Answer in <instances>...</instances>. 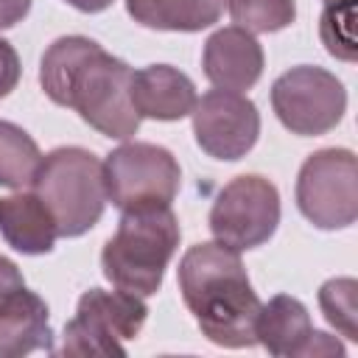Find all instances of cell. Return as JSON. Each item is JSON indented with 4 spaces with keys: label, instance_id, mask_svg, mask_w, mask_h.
Here are the masks:
<instances>
[{
    "label": "cell",
    "instance_id": "cell-1",
    "mask_svg": "<svg viewBox=\"0 0 358 358\" xmlns=\"http://www.w3.org/2000/svg\"><path fill=\"white\" fill-rule=\"evenodd\" d=\"M131 73L123 59L78 34L50 42L39 62L45 95L112 140L134 137L143 120L131 103Z\"/></svg>",
    "mask_w": 358,
    "mask_h": 358
},
{
    "label": "cell",
    "instance_id": "cell-2",
    "mask_svg": "<svg viewBox=\"0 0 358 358\" xmlns=\"http://www.w3.org/2000/svg\"><path fill=\"white\" fill-rule=\"evenodd\" d=\"M179 294L199 330L218 347H255V319L260 299L241 263V252L218 243H193L176 268Z\"/></svg>",
    "mask_w": 358,
    "mask_h": 358
},
{
    "label": "cell",
    "instance_id": "cell-3",
    "mask_svg": "<svg viewBox=\"0 0 358 358\" xmlns=\"http://www.w3.org/2000/svg\"><path fill=\"white\" fill-rule=\"evenodd\" d=\"M182 229L171 207L126 210L115 235L101 249L103 277L129 294L154 296L162 288L165 268L176 255Z\"/></svg>",
    "mask_w": 358,
    "mask_h": 358
},
{
    "label": "cell",
    "instance_id": "cell-4",
    "mask_svg": "<svg viewBox=\"0 0 358 358\" xmlns=\"http://www.w3.org/2000/svg\"><path fill=\"white\" fill-rule=\"evenodd\" d=\"M31 190L50 210L59 238H78L101 221L106 207L103 162L81 145L53 148L39 159Z\"/></svg>",
    "mask_w": 358,
    "mask_h": 358
},
{
    "label": "cell",
    "instance_id": "cell-5",
    "mask_svg": "<svg viewBox=\"0 0 358 358\" xmlns=\"http://www.w3.org/2000/svg\"><path fill=\"white\" fill-rule=\"evenodd\" d=\"M103 185L106 201H112L120 213L171 207L182 185V168L165 145L131 140L106 154Z\"/></svg>",
    "mask_w": 358,
    "mask_h": 358
},
{
    "label": "cell",
    "instance_id": "cell-6",
    "mask_svg": "<svg viewBox=\"0 0 358 358\" xmlns=\"http://www.w3.org/2000/svg\"><path fill=\"white\" fill-rule=\"evenodd\" d=\"M148 319L143 296L129 291L90 288L78 296L76 316L64 324L62 355H126V341L137 338Z\"/></svg>",
    "mask_w": 358,
    "mask_h": 358
},
{
    "label": "cell",
    "instance_id": "cell-7",
    "mask_svg": "<svg viewBox=\"0 0 358 358\" xmlns=\"http://www.w3.org/2000/svg\"><path fill=\"white\" fill-rule=\"evenodd\" d=\"M296 207L319 229H344L358 218V159L350 148L313 151L296 176Z\"/></svg>",
    "mask_w": 358,
    "mask_h": 358
},
{
    "label": "cell",
    "instance_id": "cell-8",
    "mask_svg": "<svg viewBox=\"0 0 358 358\" xmlns=\"http://www.w3.org/2000/svg\"><path fill=\"white\" fill-rule=\"evenodd\" d=\"M280 224V190L260 173L227 182L210 207V232L218 243L249 252L263 246Z\"/></svg>",
    "mask_w": 358,
    "mask_h": 358
},
{
    "label": "cell",
    "instance_id": "cell-9",
    "mask_svg": "<svg viewBox=\"0 0 358 358\" xmlns=\"http://www.w3.org/2000/svg\"><path fill=\"white\" fill-rule=\"evenodd\" d=\"M271 109L291 134L319 137L341 123L347 90L330 70L296 64L271 84Z\"/></svg>",
    "mask_w": 358,
    "mask_h": 358
},
{
    "label": "cell",
    "instance_id": "cell-10",
    "mask_svg": "<svg viewBox=\"0 0 358 358\" xmlns=\"http://www.w3.org/2000/svg\"><path fill=\"white\" fill-rule=\"evenodd\" d=\"M190 117L199 148L213 159L235 162L246 157L260 137V112L243 92L210 90L196 101Z\"/></svg>",
    "mask_w": 358,
    "mask_h": 358
},
{
    "label": "cell",
    "instance_id": "cell-11",
    "mask_svg": "<svg viewBox=\"0 0 358 358\" xmlns=\"http://www.w3.org/2000/svg\"><path fill=\"white\" fill-rule=\"evenodd\" d=\"M263 62H266L263 48L255 39V34L238 25L218 28L215 34H210L201 53V67L207 81L215 90H229V92L252 90L263 76Z\"/></svg>",
    "mask_w": 358,
    "mask_h": 358
},
{
    "label": "cell",
    "instance_id": "cell-12",
    "mask_svg": "<svg viewBox=\"0 0 358 358\" xmlns=\"http://www.w3.org/2000/svg\"><path fill=\"white\" fill-rule=\"evenodd\" d=\"M319 330H313L308 308L288 294L271 296L266 305H260L255 319V338L268 350V355L277 358H313Z\"/></svg>",
    "mask_w": 358,
    "mask_h": 358
},
{
    "label": "cell",
    "instance_id": "cell-13",
    "mask_svg": "<svg viewBox=\"0 0 358 358\" xmlns=\"http://www.w3.org/2000/svg\"><path fill=\"white\" fill-rule=\"evenodd\" d=\"M196 101L193 81L171 64H148L131 73V103L140 117L182 120L193 112Z\"/></svg>",
    "mask_w": 358,
    "mask_h": 358
},
{
    "label": "cell",
    "instance_id": "cell-14",
    "mask_svg": "<svg viewBox=\"0 0 358 358\" xmlns=\"http://www.w3.org/2000/svg\"><path fill=\"white\" fill-rule=\"evenodd\" d=\"M34 350H53L50 313L45 299L22 285L0 302V358H22Z\"/></svg>",
    "mask_w": 358,
    "mask_h": 358
},
{
    "label": "cell",
    "instance_id": "cell-15",
    "mask_svg": "<svg viewBox=\"0 0 358 358\" xmlns=\"http://www.w3.org/2000/svg\"><path fill=\"white\" fill-rule=\"evenodd\" d=\"M0 235L14 252L48 255L59 238V229L45 201L31 190L0 199Z\"/></svg>",
    "mask_w": 358,
    "mask_h": 358
},
{
    "label": "cell",
    "instance_id": "cell-16",
    "mask_svg": "<svg viewBox=\"0 0 358 358\" xmlns=\"http://www.w3.org/2000/svg\"><path fill=\"white\" fill-rule=\"evenodd\" d=\"M227 0H126L129 17L154 31L196 34L221 20Z\"/></svg>",
    "mask_w": 358,
    "mask_h": 358
},
{
    "label": "cell",
    "instance_id": "cell-17",
    "mask_svg": "<svg viewBox=\"0 0 358 358\" xmlns=\"http://www.w3.org/2000/svg\"><path fill=\"white\" fill-rule=\"evenodd\" d=\"M39 159L42 151L36 140L22 126L11 120H0V187H11V190L31 187Z\"/></svg>",
    "mask_w": 358,
    "mask_h": 358
},
{
    "label": "cell",
    "instance_id": "cell-18",
    "mask_svg": "<svg viewBox=\"0 0 358 358\" xmlns=\"http://www.w3.org/2000/svg\"><path fill=\"white\" fill-rule=\"evenodd\" d=\"M229 17L249 34H274L296 20L294 0H227Z\"/></svg>",
    "mask_w": 358,
    "mask_h": 358
},
{
    "label": "cell",
    "instance_id": "cell-19",
    "mask_svg": "<svg viewBox=\"0 0 358 358\" xmlns=\"http://www.w3.org/2000/svg\"><path fill=\"white\" fill-rule=\"evenodd\" d=\"M319 36L330 56L341 62H355V0H330L319 20Z\"/></svg>",
    "mask_w": 358,
    "mask_h": 358
},
{
    "label": "cell",
    "instance_id": "cell-20",
    "mask_svg": "<svg viewBox=\"0 0 358 358\" xmlns=\"http://www.w3.org/2000/svg\"><path fill=\"white\" fill-rule=\"evenodd\" d=\"M358 282L352 277H333L319 288V308L330 327H336L344 338L358 341V305H355Z\"/></svg>",
    "mask_w": 358,
    "mask_h": 358
},
{
    "label": "cell",
    "instance_id": "cell-21",
    "mask_svg": "<svg viewBox=\"0 0 358 358\" xmlns=\"http://www.w3.org/2000/svg\"><path fill=\"white\" fill-rule=\"evenodd\" d=\"M22 67H20V56L11 48V42H6L0 36V98H6L17 84H20Z\"/></svg>",
    "mask_w": 358,
    "mask_h": 358
},
{
    "label": "cell",
    "instance_id": "cell-22",
    "mask_svg": "<svg viewBox=\"0 0 358 358\" xmlns=\"http://www.w3.org/2000/svg\"><path fill=\"white\" fill-rule=\"evenodd\" d=\"M22 285H25V280H22L17 263L8 260L6 255H0V302H3L6 296H11L14 291H20Z\"/></svg>",
    "mask_w": 358,
    "mask_h": 358
},
{
    "label": "cell",
    "instance_id": "cell-23",
    "mask_svg": "<svg viewBox=\"0 0 358 358\" xmlns=\"http://www.w3.org/2000/svg\"><path fill=\"white\" fill-rule=\"evenodd\" d=\"M31 3L34 0H0V31L22 22L31 11Z\"/></svg>",
    "mask_w": 358,
    "mask_h": 358
},
{
    "label": "cell",
    "instance_id": "cell-24",
    "mask_svg": "<svg viewBox=\"0 0 358 358\" xmlns=\"http://www.w3.org/2000/svg\"><path fill=\"white\" fill-rule=\"evenodd\" d=\"M67 6H73L76 11H84V14H101L106 11L115 0H64Z\"/></svg>",
    "mask_w": 358,
    "mask_h": 358
},
{
    "label": "cell",
    "instance_id": "cell-25",
    "mask_svg": "<svg viewBox=\"0 0 358 358\" xmlns=\"http://www.w3.org/2000/svg\"><path fill=\"white\" fill-rule=\"evenodd\" d=\"M324 3H330V0H324Z\"/></svg>",
    "mask_w": 358,
    "mask_h": 358
}]
</instances>
